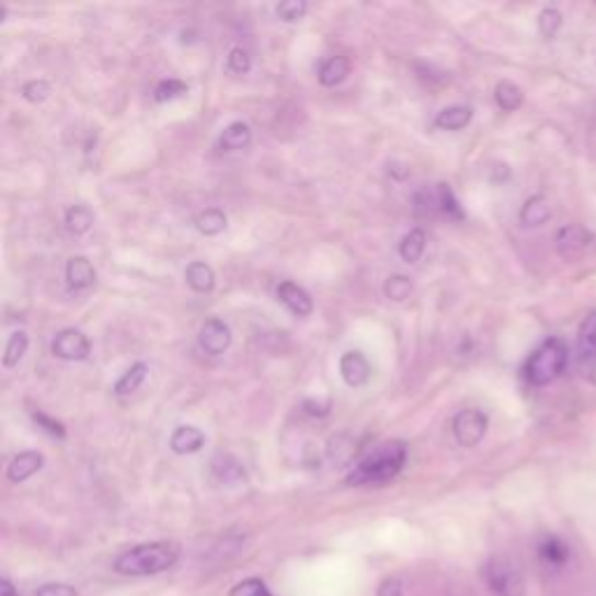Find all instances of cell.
<instances>
[{
	"mask_svg": "<svg viewBox=\"0 0 596 596\" xmlns=\"http://www.w3.org/2000/svg\"><path fill=\"white\" fill-rule=\"evenodd\" d=\"M405 459L408 447L403 440L382 443L354 466L352 473L347 475V484H352V488H366V484L380 488V484L391 482L403 471Z\"/></svg>",
	"mask_w": 596,
	"mask_h": 596,
	"instance_id": "1",
	"label": "cell"
},
{
	"mask_svg": "<svg viewBox=\"0 0 596 596\" xmlns=\"http://www.w3.org/2000/svg\"><path fill=\"white\" fill-rule=\"evenodd\" d=\"M180 557V546L173 540H157V543H142L122 552L115 559V571L122 575L147 577L159 575L173 569Z\"/></svg>",
	"mask_w": 596,
	"mask_h": 596,
	"instance_id": "2",
	"label": "cell"
},
{
	"mask_svg": "<svg viewBox=\"0 0 596 596\" xmlns=\"http://www.w3.org/2000/svg\"><path fill=\"white\" fill-rule=\"evenodd\" d=\"M566 364H569L566 343L559 339H550L527 359L525 378L534 387H546L562 376Z\"/></svg>",
	"mask_w": 596,
	"mask_h": 596,
	"instance_id": "3",
	"label": "cell"
},
{
	"mask_svg": "<svg viewBox=\"0 0 596 596\" xmlns=\"http://www.w3.org/2000/svg\"><path fill=\"white\" fill-rule=\"evenodd\" d=\"M415 210L417 215H445L447 219H455V221H461L466 217L463 208L459 205L455 192L450 190V184H436L432 186V190H426L422 194H417L415 198Z\"/></svg>",
	"mask_w": 596,
	"mask_h": 596,
	"instance_id": "4",
	"label": "cell"
},
{
	"mask_svg": "<svg viewBox=\"0 0 596 596\" xmlns=\"http://www.w3.org/2000/svg\"><path fill=\"white\" fill-rule=\"evenodd\" d=\"M577 370L596 387V310H592L577 329Z\"/></svg>",
	"mask_w": 596,
	"mask_h": 596,
	"instance_id": "5",
	"label": "cell"
},
{
	"mask_svg": "<svg viewBox=\"0 0 596 596\" xmlns=\"http://www.w3.org/2000/svg\"><path fill=\"white\" fill-rule=\"evenodd\" d=\"M488 426H490V420H488V415L482 413V410L466 408L455 417L452 432H455V438L459 445L473 447L484 438V434H488Z\"/></svg>",
	"mask_w": 596,
	"mask_h": 596,
	"instance_id": "6",
	"label": "cell"
},
{
	"mask_svg": "<svg viewBox=\"0 0 596 596\" xmlns=\"http://www.w3.org/2000/svg\"><path fill=\"white\" fill-rule=\"evenodd\" d=\"M488 581L498 596H522V577L508 559H492L488 566Z\"/></svg>",
	"mask_w": 596,
	"mask_h": 596,
	"instance_id": "7",
	"label": "cell"
},
{
	"mask_svg": "<svg viewBox=\"0 0 596 596\" xmlns=\"http://www.w3.org/2000/svg\"><path fill=\"white\" fill-rule=\"evenodd\" d=\"M91 352L87 335L78 329H66L51 343V354L64 362H84Z\"/></svg>",
	"mask_w": 596,
	"mask_h": 596,
	"instance_id": "8",
	"label": "cell"
},
{
	"mask_svg": "<svg viewBox=\"0 0 596 596\" xmlns=\"http://www.w3.org/2000/svg\"><path fill=\"white\" fill-rule=\"evenodd\" d=\"M592 240L594 236L585 227H581V224H569V227L559 229L557 233V252L566 261H575L587 252Z\"/></svg>",
	"mask_w": 596,
	"mask_h": 596,
	"instance_id": "9",
	"label": "cell"
},
{
	"mask_svg": "<svg viewBox=\"0 0 596 596\" xmlns=\"http://www.w3.org/2000/svg\"><path fill=\"white\" fill-rule=\"evenodd\" d=\"M198 343L208 354L227 352L229 345H231V329L224 324L221 320H217V317H213V320H208L203 324L200 335H198Z\"/></svg>",
	"mask_w": 596,
	"mask_h": 596,
	"instance_id": "10",
	"label": "cell"
},
{
	"mask_svg": "<svg viewBox=\"0 0 596 596\" xmlns=\"http://www.w3.org/2000/svg\"><path fill=\"white\" fill-rule=\"evenodd\" d=\"M341 376L349 387H362L370 378V366L357 349H349L341 357Z\"/></svg>",
	"mask_w": 596,
	"mask_h": 596,
	"instance_id": "11",
	"label": "cell"
},
{
	"mask_svg": "<svg viewBox=\"0 0 596 596\" xmlns=\"http://www.w3.org/2000/svg\"><path fill=\"white\" fill-rule=\"evenodd\" d=\"M277 298L283 301L294 314L308 317L312 312V298L310 294L294 283H283L277 287Z\"/></svg>",
	"mask_w": 596,
	"mask_h": 596,
	"instance_id": "12",
	"label": "cell"
},
{
	"mask_svg": "<svg viewBox=\"0 0 596 596\" xmlns=\"http://www.w3.org/2000/svg\"><path fill=\"white\" fill-rule=\"evenodd\" d=\"M43 463H45V457L41 452L28 450V452L16 455L8 466V478L12 482H24V480H28L31 475H35L37 471H41Z\"/></svg>",
	"mask_w": 596,
	"mask_h": 596,
	"instance_id": "13",
	"label": "cell"
},
{
	"mask_svg": "<svg viewBox=\"0 0 596 596\" xmlns=\"http://www.w3.org/2000/svg\"><path fill=\"white\" fill-rule=\"evenodd\" d=\"M66 279L72 289H87L96 283V268L87 256H72L66 266Z\"/></svg>",
	"mask_w": 596,
	"mask_h": 596,
	"instance_id": "14",
	"label": "cell"
},
{
	"mask_svg": "<svg viewBox=\"0 0 596 596\" xmlns=\"http://www.w3.org/2000/svg\"><path fill=\"white\" fill-rule=\"evenodd\" d=\"M205 445V434L196 426H177L171 436V450L175 455H194Z\"/></svg>",
	"mask_w": 596,
	"mask_h": 596,
	"instance_id": "15",
	"label": "cell"
},
{
	"mask_svg": "<svg viewBox=\"0 0 596 596\" xmlns=\"http://www.w3.org/2000/svg\"><path fill=\"white\" fill-rule=\"evenodd\" d=\"M552 217V210H550V203L546 196H531L527 203H525V208H522L519 213V221H522V227H527V229H536V227H543V224Z\"/></svg>",
	"mask_w": 596,
	"mask_h": 596,
	"instance_id": "16",
	"label": "cell"
},
{
	"mask_svg": "<svg viewBox=\"0 0 596 596\" xmlns=\"http://www.w3.org/2000/svg\"><path fill=\"white\" fill-rule=\"evenodd\" d=\"M250 142H252V128L245 122L229 124L227 128H224L221 140H219L224 152H238V149H245Z\"/></svg>",
	"mask_w": 596,
	"mask_h": 596,
	"instance_id": "17",
	"label": "cell"
},
{
	"mask_svg": "<svg viewBox=\"0 0 596 596\" xmlns=\"http://www.w3.org/2000/svg\"><path fill=\"white\" fill-rule=\"evenodd\" d=\"M349 59L347 56H331L320 68V84L322 87H335L345 82V78L349 74Z\"/></svg>",
	"mask_w": 596,
	"mask_h": 596,
	"instance_id": "18",
	"label": "cell"
},
{
	"mask_svg": "<svg viewBox=\"0 0 596 596\" xmlns=\"http://www.w3.org/2000/svg\"><path fill=\"white\" fill-rule=\"evenodd\" d=\"M473 119V110L466 105H452L445 107L443 112H438L436 117V126L443 130H461L463 126H469Z\"/></svg>",
	"mask_w": 596,
	"mask_h": 596,
	"instance_id": "19",
	"label": "cell"
},
{
	"mask_svg": "<svg viewBox=\"0 0 596 596\" xmlns=\"http://www.w3.org/2000/svg\"><path fill=\"white\" fill-rule=\"evenodd\" d=\"M538 554H540V559H543V562L550 564V566H564V564H566V559H569V546L564 543L562 538L546 536L543 540H540Z\"/></svg>",
	"mask_w": 596,
	"mask_h": 596,
	"instance_id": "20",
	"label": "cell"
},
{
	"mask_svg": "<svg viewBox=\"0 0 596 596\" xmlns=\"http://www.w3.org/2000/svg\"><path fill=\"white\" fill-rule=\"evenodd\" d=\"M186 283L194 291L208 294L215 289V271L203 261H194V264L186 266Z\"/></svg>",
	"mask_w": 596,
	"mask_h": 596,
	"instance_id": "21",
	"label": "cell"
},
{
	"mask_svg": "<svg viewBox=\"0 0 596 596\" xmlns=\"http://www.w3.org/2000/svg\"><path fill=\"white\" fill-rule=\"evenodd\" d=\"M424 250H426V233L422 229H413L401 240L399 254L405 264H415V261H420V256L424 254Z\"/></svg>",
	"mask_w": 596,
	"mask_h": 596,
	"instance_id": "22",
	"label": "cell"
},
{
	"mask_svg": "<svg viewBox=\"0 0 596 596\" xmlns=\"http://www.w3.org/2000/svg\"><path fill=\"white\" fill-rule=\"evenodd\" d=\"M494 99H496V105L501 110L506 112H515L522 103H525V93H522V89L508 80H503L496 84V91H494Z\"/></svg>",
	"mask_w": 596,
	"mask_h": 596,
	"instance_id": "23",
	"label": "cell"
},
{
	"mask_svg": "<svg viewBox=\"0 0 596 596\" xmlns=\"http://www.w3.org/2000/svg\"><path fill=\"white\" fill-rule=\"evenodd\" d=\"M145 378H147V364H142V362L134 364V366H130V368L124 373V376L117 380V385H115V394H119V397L134 394V391L145 382Z\"/></svg>",
	"mask_w": 596,
	"mask_h": 596,
	"instance_id": "24",
	"label": "cell"
},
{
	"mask_svg": "<svg viewBox=\"0 0 596 596\" xmlns=\"http://www.w3.org/2000/svg\"><path fill=\"white\" fill-rule=\"evenodd\" d=\"M66 227L70 233L82 236L93 227V213L87 208V205H72L66 213Z\"/></svg>",
	"mask_w": 596,
	"mask_h": 596,
	"instance_id": "25",
	"label": "cell"
},
{
	"mask_svg": "<svg viewBox=\"0 0 596 596\" xmlns=\"http://www.w3.org/2000/svg\"><path fill=\"white\" fill-rule=\"evenodd\" d=\"M196 229L203 236H217V233H221L224 229H227V215H224L219 208L203 210L196 217Z\"/></svg>",
	"mask_w": 596,
	"mask_h": 596,
	"instance_id": "26",
	"label": "cell"
},
{
	"mask_svg": "<svg viewBox=\"0 0 596 596\" xmlns=\"http://www.w3.org/2000/svg\"><path fill=\"white\" fill-rule=\"evenodd\" d=\"M28 349V335L24 331H16L10 335L8 341V347H5V357H3V366L5 368H12L19 364V359L24 357Z\"/></svg>",
	"mask_w": 596,
	"mask_h": 596,
	"instance_id": "27",
	"label": "cell"
},
{
	"mask_svg": "<svg viewBox=\"0 0 596 596\" xmlns=\"http://www.w3.org/2000/svg\"><path fill=\"white\" fill-rule=\"evenodd\" d=\"M410 294H413V283L405 275H391L385 283V296L391 301H405Z\"/></svg>",
	"mask_w": 596,
	"mask_h": 596,
	"instance_id": "28",
	"label": "cell"
},
{
	"mask_svg": "<svg viewBox=\"0 0 596 596\" xmlns=\"http://www.w3.org/2000/svg\"><path fill=\"white\" fill-rule=\"evenodd\" d=\"M562 24H564V19H562V14H559V10H554V8H546L543 12L538 14V31H540V35L548 37V41L559 33Z\"/></svg>",
	"mask_w": 596,
	"mask_h": 596,
	"instance_id": "29",
	"label": "cell"
},
{
	"mask_svg": "<svg viewBox=\"0 0 596 596\" xmlns=\"http://www.w3.org/2000/svg\"><path fill=\"white\" fill-rule=\"evenodd\" d=\"M186 91H190V87H186L182 80H163V82H159L157 89H154V101H157V103L175 101V99L184 96Z\"/></svg>",
	"mask_w": 596,
	"mask_h": 596,
	"instance_id": "30",
	"label": "cell"
},
{
	"mask_svg": "<svg viewBox=\"0 0 596 596\" xmlns=\"http://www.w3.org/2000/svg\"><path fill=\"white\" fill-rule=\"evenodd\" d=\"M229 596H273V594L264 581H259V577H245V581L233 585Z\"/></svg>",
	"mask_w": 596,
	"mask_h": 596,
	"instance_id": "31",
	"label": "cell"
},
{
	"mask_svg": "<svg viewBox=\"0 0 596 596\" xmlns=\"http://www.w3.org/2000/svg\"><path fill=\"white\" fill-rule=\"evenodd\" d=\"M277 16L283 19V22H298V19H303L308 12V3L306 0H285V3L277 5Z\"/></svg>",
	"mask_w": 596,
	"mask_h": 596,
	"instance_id": "32",
	"label": "cell"
},
{
	"mask_svg": "<svg viewBox=\"0 0 596 596\" xmlns=\"http://www.w3.org/2000/svg\"><path fill=\"white\" fill-rule=\"evenodd\" d=\"M49 93H51V87H49V82H45V80L26 82L24 89H22V96H24L28 103H43V101H47Z\"/></svg>",
	"mask_w": 596,
	"mask_h": 596,
	"instance_id": "33",
	"label": "cell"
},
{
	"mask_svg": "<svg viewBox=\"0 0 596 596\" xmlns=\"http://www.w3.org/2000/svg\"><path fill=\"white\" fill-rule=\"evenodd\" d=\"M250 68H252L250 51L242 49V47H233L229 51V70L236 74H245V72H250Z\"/></svg>",
	"mask_w": 596,
	"mask_h": 596,
	"instance_id": "34",
	"label": "cell"
},
{
	"mask_svg": "<svg viewBox=\"0 0 596 596\" xmlns=\"http://www.w3.org/2000/svg\"><path fill=\"white\" fill-rule=\"evenodd\" d=\"M33 420L37 422V426H43L49 436H54V438H66V426H64L61 422H56L54 417H49L47 413H43V410H35Z\"/></svg>",
	"mask_w": 596,
	"mask_h": 596,
	"instance_id": "35",
	"label": "cell"
},
{
	"mask_svg": "<svg viewBox=\"0 0 596 596\" xmlns=\"http://www.w3.org/2000/svg\"><path fill=\"white\" fill-rule=\"evenodd\" d=\"M35 596H78V589L64 583H47L35 592Z\"/></svg>",
	"mask_w": 596,
	"mask_h": 596,
	"instance_id": "36",
	"label": "cell"
},
{
	"mask_svg": "<svg viewBox=\"0 0 596 596\" xmlns=\"http://www.w3.org/2000/svg\"><path fill=\"white\" fill-rule=\"evenodd\" d=\"M303 408H306V413L308 415H314V417H324V415H329V403H320V401H306L303 403Z\"/></svg>",
	"mask_w": 596,
	"mask_h": 596,
	"instance_id": "37",
	"label": "cell"
},
{
	"mask_svg": "<svg viewBox=\"0 0 596 596\" xmlns=\"http://www.w3.org/2000/svg\"><path fill=\"white\" fill-rule=\"evenodd\" d=\"M0 596H19L14 585L8 581V577H3V583H0Z\"/></svg>",
	"mask_w": 596,
	"mask_h": 596,
	"instance_id": "38",
	"label": "cell"
}]
</instances>
